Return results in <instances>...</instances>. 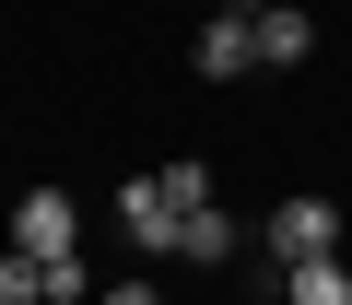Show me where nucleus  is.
<instances>
[{"label":"nucleus","mask_w":352,"mask_h":305,"mask_svg":"<svg viewBox=\"0 0 352 305\" xmlns=\"http://www.w3.org/2000/svg\"><path fill=\"white\" fill-rule=\"evenodd\" d=\"M340 247V200L329 188H294V200H270V223H258V258L270 270H294V258H329Z\"/></svg>","instance_id":"obj_1"},{"label":"nucleus","mask_w":352,"mask_h":305,"mask_svg":"<svg viewBox=\"0 0 352 305\" xmlns=\"http://www.w3.org/2000/svg\"><path fill=\"white\" fill-rule=\"evenodd\" d=\"M71 235H82L71 188H24V200H12V247H24V258H71Z\"/></svg>","instance_id":"obj_2"},{"label":"nucleus","mask_w":352,"mask_h":305,"mask_svg":"<svg viewBox=\"0 0 352 305\" xmlns=\"http://www.w3.org/2000/svg\"><path fill=\"white\" fill-rule=\"evenodd\" d=\"M118 235H129L141 258H176V200H164V177H129V188H118Z\"/></svg>","instance_id":"obj_3"},{"label":"nucleus","mask_w":352,"mask_h":305,"mask_svg":"<svg viewBox=\"0 0 352 305\" xmlns=\"http://www.w3.org/2000/svg\"><path fill=\"white\" fill-rule=\"evenodd\" d=\"M188 71H200V82L258 71V24H247V12H212V24H200V47H188Z\"/></svg>","instance_id":"obj_4"},{"label":"nucleus","mask_w":352,"mask_h":305,"mask_svg":"<svg viewBox=\"0 0 352 305\" xmlns=\"http://www.w3.org/2000/svg\"><path fill=\"white\" fill-rule=\"evenodd\" d=\"M235 247H247V235H235V212H223V200H200L188 223H176V258H188V270H223Z\"/></svg>","instance_id":"obj_5"},{"label":"nucleus","mask_w":352,"mask_h":305,"mask_svg":"<svg viewBox=\"0 0 352 305\" xmlns=\"http://www.w3.org/2000/svg\"><path fill=\"white\" fill-rule=\"evenodd\" d=\"M294 59H317V12L270 0V12H258V71H294Z\"/></svg>","instance_id":"obj_6"},{"label":"nucleus","mask_w":352,"mask_h":305,"mask_svg":"<svg viewBox=\"0 0 352 305\" xmlns=\"http://www.w3.org/2000/svg\"><path fill=\"white\" fill-rule=\"evenodd\" d=\"M282 305H352V258L329 247V258H294L282 270Z\"/></svg>","instance_id":"obj_7"},{"label":"nucleus","mask_w":352,"mask_h":305,"mask_svg":"<svg viewBox=\"0 0 352 305\" xmlns=\"http://www.w3.org/2000/svg\"><path fill=\"white\" fill-rule=\"evenodd\" d=\"M153 177H164V200H176V223H188V212L212 200V165H200V152H164V165H153Z\"/></svg>","instance_id":"obj_8"},{"label":"nucleus","mask_w":352,"mask_h":305,"mask_svg":"<svg viewBox=\"0 0 352 305\" xmlns=\"http://www.w3.org/2000/svg\"><path fill=\"white\" fill-rule=\"evenodd\" d=\"M0 305H47V258H24V247H0Z\"/></svg>","instance_id":"obj_9"},{"label":"nucleus","mask_w":352,"mask_h":305,"mask_svg":"<svg viewBox=\"0 0 352 305\" xmlns=\"http://www.w3.org/2000/svg\"><path fill=\"white\" fill-rule=\"evenodd\" d=\"M94 305H164V293H153V282H141V270H129V282H106V293H94Z\"/></svg>","instance_id":"obj_10"},{"label":"nucleus","mask_w":352,"mask_h":305,"mask_svg":"<svg viewBox=\"0 0 352 305\" xmlns=\"http://www.w3.org/2000/svg\"><path fill=\"white\" fill-rule=\"evenodd\" d=\"M223 12H247V24H258V12H270V0H223Z\"/></svg>","instance_id":"obj_11"}]
</instances>
